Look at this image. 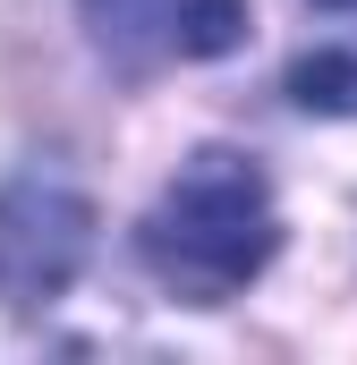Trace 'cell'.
Segmentation results:
<instances>
[{"instance_id":"obj_1","label":"cell","mask_w":357,"mask_h":365,"mask_svg":"<svg viewBox=\"0 0 357 365\" xmlns=\"http://www.w3.org/2000/svg\"><path fill=\"white\" fill-rule=\"evenodd\" d=\"M281 247V212H272V179L247 162V153H196L145 212L136 230V255L145 272L162 280L187 306H221L238 297L247 280L272 264Z\"/></svg>"},{"instance_id":"obj_2","label":"cell","mask_w":357,"mask_h":365,"mask_svg":"<svg viewBox=\"0 0 357 365\" xmlns=\"http://www.w3.org/2000/svg\"><path fill=\"white\" fill-rule=\"evenodd\" d=\"M94 247V204L51 170H26V179L0 187V297L9 306H43L60 297L77 264Z\"/></svg>"},{"instance_id":"obj_3","label":"cell","mask_w":357,"mask_h":365,"mask_svg":"<svg viewBox=\"0 0 357 365\" xmlns=\"http://www.w3.org/2000/svg\"><path fill=\"white\" fill-rule=\"evenodd\" d=\"M94 43L128 68L154 60H213L247 43V0H86Z\"/></svg>"},{"instance_id":"obj_4","label":"cell","mask_w":357,"mask_h":365,"mask_svg":"<svg viewBox=\"0 0 357 365\" xmlns=\"http://www.w3.org/2000/svg\"><path fill=\"white\" fill-rule=\"evenodd\" d=\"M289 102L298 110H357V43L349 51H315L289 68Z\"/></svg>"},{"instance_id":"obj_5","label":"cell","mask_w":357,"mask_h":365,"mask_svg":"<svg viewBox=\"0 0 357 365\" xmlns=\"http://www.w3.org/2000/svg\"><path fill=\"white\" fill-rule=\"evenodd\" d=\"M323 9H357V0H323Z\"/></svg>"}]
</instances>
